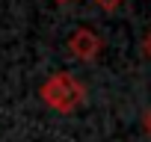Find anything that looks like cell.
Wrapping results in <instances>:
<instances>
[{
  "label": "cell",
  "mask_w": 151,
  "mask_h": 142,
  "mask_svg": "<svg viewBox=\"0 0 151 142\" xmlns=\"http://www.w3.org/2000/svg\"><path fill=\"white\" fill-rule=\"evenodd\" d=\"M56 3H71V0H56Z\"/></svg>",
  "instance_id": "6"
},
{
  "label": "cell",
  "mask_w": 151,
  "mask_h": 142,
  "mask_svg": "<svg viewBox=\"0 0 151 142\" xmlns=\"http://www.w3.org/2000/svg\"><path fill=\"white\" fill-rule=\"evenodd\" d=\"M39 98L56 113H74L86 101V89L77 77L65 74V71H56L39 86Z\"/></svg>",
  "instance_id": "1"
},
{
  "label": "cell",
  "mask_w": 151,
  "mask_h": 142,
  "mask_svg": "<svg viewBox=\"0 0 151 142\" xmlns=\"http://www.w3.org/2000/svg\"><path fill=\"white\" fill-rule=\"evenodd\" d=\"M101 47H104V42H101V36L92 27H77V30L68 36V53L74 59H80V62L98 59L101 56Z\"/></svg>",
  "instance_id": "2"
},
{
  "label": "cell",
  "mask_w": 151,
  "mask_h": 142,
  "mask_svg": "<svg viewBox=\"0 0 151 142\" xmlns=\"http://www.w3.org/2000/svg\"><path fill=\"white\" fill-rule=\"evenodd\" d=\"M95 3L101 6V9H107V12H113V9H119L124 0H95Z\"/></svg>",
  "instance_id": "3"
},
{
  "label": "cell",
  "mask_w": 151,
  "mask_h": 142,
  "mask_svg": "<svg viewBox=\"0 0 151 142\" xmlns=\"http://www.w3.org/2000/svg\"><path fill=\"white\" fill-rule=\"evenodd\" d=\"M145 53L151 56V30H148V36H145Z\"/></svg>",
  "instance_id": "5"
},
{
  "label": "cell",
  "mask_w": 151,
  "mask_h": 142,
  "mask_svg": "<svg viewBox=\"0 0 151 142\" xmlns=\"http://www.w3.org/2000/svg\"><path fill=\"white\" fill-rule=\"evenodd\" d=\"M142 127H145V133L151 136V107L145 110V115H142Z\"/></svg>",
  "instance_id": "4"
}]
</instances>
